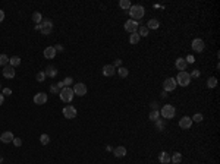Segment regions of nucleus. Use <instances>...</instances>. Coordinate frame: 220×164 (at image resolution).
<instances>
[{"label":"nucleus","mask_w":220,"mask_h":164,"mask_svg":"<svg viewBox=\"0 0 220 164\" xmlns=\"http://www.w3.org/2000/svg\"><path fill=\"white\" fill-rule=\"evenodd\" d=\"M160 26V22L157 21V19H150L148 22H147V28H148V31L150 30H157Z\"/></svg>","instance_id":"21"},{"label":"nucleus","mask_w":220,"mask_h":164,"mask_svg":"<svg viewBox=\"0 0 220 164\" xmlns=\"http://www.w3.org/2000/svg\"><path fill=\"white\" fill-rule=\"evenodd\" d=\"M175 66H176V69L179 70V72H182V70H185V69H186L188 63L185 62V59H183V57H177L176 62H175Z\"/></svg>","instance_id":"15"},{"label":"nucleus","mask_w":220,"mask_h":164,"mask_svg":"<svg viewBox=\"0 0 220 164\" xmlns=\"http://www.w3.org/2000/svg\"><path fill=\"white\" fill-rule=\"evenodd\" d=\"M56 85H57V88H59V90H62V88H65V85H63V81H62V82H57Z\"/></svg>","instance_id":"45"},{"label":"nucleus","mask_w":220,"mask_h":164,"mask_svg":"<svg viewBox=\"0 0 220 164\" xmlns=\"http://www.w3.org/2000/svg\"><path fill=\"white\" fill-rule=\"evenodd\" d=\"M148 119L151 122H156L157 119H160V110H151V113L148 114Z\"/></svg>","instance_id":"25"},{"label":"nucleus","mask_w":220,"mask_h":164,"mask_svg":"<svg viewBox=\"0 0 220 164\" xmlns=\"http://www.w3.org/2000/svg\"><path fill=\"white\" fill-rule=\"evenodd\" d=\"M3 163V157H2V155H0V164Z\"/></svg>","instance_id":"50"},{"label":"nucleus","mask_w":220,"mask_h":164,"mask_svg":"<svg viewBox=\"0 0 220 164\" xmlns=\"http://www.w3.org/2000/svg\"><path fill=\"white\" fill-rule=\"evenodd\" d=\"M50 92H51V94H59V92H60V90L57 88V85H56V84H53V85L50 86Z\"/></svg>","instance_id":"38"},{"label":"nucleus","mask_w":220,"mask_h":164,"mask_svg":"<svg viewBox=\"0 0 220 164\" xmlns=\"http://www.w3.org/2000/svg\"><path fill=\"white\" fill-rule=\"evenodd\" d=\"M44 73H46V76H49V78H56V76H57V69H56V66H53V65H49L47 69L44 70Z\"/></svg>","instance_id":"17"},{"label":"nucleus","mask_w":220,"mask_h":164,"mask_svg":"<svg viewBox=\"0 0 220 164\" xmlns=\"http://www.w3.org/2000/svg\"><path fill=\"white\" fill-rule=\"evenodd\" d=\"M176 84L181 86H188L191 84V76L189 73L186 72V70H182V72L177 73L176 76Z\"/></svg>","instance_id":"4"},{"label":"nucleus","mask_w":220,"mask_h":164,"mask_svg":"<svg viewBox=\"0 0 220 164\" xmlns=\"http://www.w3.org/2000/svg\"><path fill=\"white\" fill-rule=\"evenodd\" d=\"M138 35L147 37L148 35V28H147V26H140V28H138Z\"/></svg>","instance_id":"33"},{"label":"nucleus","mask_w":220,"mask_h":164,"mask_svg":"<svg viewBox=\"0 0 220 164\" xmlns=\"http://www.w3.org/2000/svg\"><path fill=\"white\" fill-rule=\"evenodd\" d=\"M120 66H122V60H120V59H116L115 63H113V67L116 69V67H120Z\"/></svg>","instance_id":"41"},{"label":"nucleus","mask_w":220,"mask_h":164,"mask_svg":"<svg viewBox=\"0 0 220 164\" xmlns=\"http://www.w3.org/2000/svg\"><path fill=\"white\" fill-rule=\"evenodd\" d=\"M72 82H73V79L71 78V76H67V78L63 79V85H65V86H71V85H72Z\"/></svg>","instance_id":"36"},{"label":"nucleus","mask_w":220,"mask_h":164,"mask_svg":"<svg viewBox=\"0 0 220 164\" xmlns=\"http://www.w3.org/2000/svg\"><path fill=\"white\" fill-rule=\"evenodd\" d=\"M3 19H5V12H3V10L0 9V22H2Z\"/></svg>","instance_id":"46"},{"label":"nucleus","mask_w":220,"mask_h":164,"mask_svg":"<svg viewBox=\"0 0 220 164\" xmlns=\"http://www.w3.org/2000/svg\"><path fill=\"white\" fill-rule=\"evenodd\" d=\"M128 13L134 21H138V19L144 18V15H145V9H144V6H141V5H132L131 9L128 10Z\"/></svg>","instance_id":"1"},{"label":"nucleus","mask_w":220,"mask_h":164,"mask_svg":"<svg viewBox=\"0 0 220 164\" xmlns=\"http://www.w3.org/2000/svg\"><path fill=\"white\" fill-rule=\"evenodd\" d=\"M46 78H47V76H46L44 70H41V72H38V73L35 75V79L38 81V82H44V81H46Z\"/></svg>","instance_id":"34"},{"label":"nucleus","mask_w":220,"mask_h":164,"mask_svg":"<svg viewBox=\"0 0 220 164\" xmlns=\"http://www.w3.org/2000/svg\"><path fill=\"white\" fill-rule=\"evenodd\" d=\"M166 97H167V92L163 91V92H161V98H166Z\"/></svg>","instance_id":"48"},{"label":"nucleus","mask_w":220,"mask_h":164,"mask_svg":"<svg viewBox=\"0 0 220 164\" xmlns=\"http://www.w3.org/2000/svg\"><path fill=\"white\" fill-rule=\"evenodd\" d=\"M216 85H217V79L214 78V76H211V78H208L207 81V86L211 90V88H216Z\"/></svg>","instance_id":"29"},{"label":"nucleus","mask_w":220,"mask_h":164,"mask_svg":"<svg viewBox=\"0 0 220 164\" xmlns=\"http://www.w3.org/2000/svg\"><path fill=\"white\" fill-rule=\"evenodd\" d=\"M192 119V122H197V123H200V122H202V119H204V116L201 114V113H195V114L191 117Z\"/></svg>","instance_id":"35"},{"label":"nucleus","mask_w":220,"mask_h":164,"mask_svg":"<svg viewBox=\"0 0 220 164\" xmlns=\"http://www.w3.org/2000/svg\"><path fill=\"white\" fill-rule=\"evenodd\" d=\"M200 75H201V72H200L198 69H194V70H192V72L189 73L191 78H200Z\"/></svg>","instance_id":"37"},{"label":"nucleus","mask_w":220,"mask_h":164,"mask_svg":"<svg viewBox=\"0 0 220 164\" xmlns=\"http://www.w3.org/2000/svg\"><path fill=\"white\" fill-rule=\"evenodd\" d=\"M3 103H5V95H3V94H0V106H2Z\"/></svg>","instance_id":"47"},{"label":"nucleus","mask_w":220,"mask_h":164,"mask_svg":"<svg viewBox=\"0 0 220 164\" xmlns=\"http://www.w3.org/2000/svg\"><path fill=\"white\" fill-rule=\"evenodd\" d=\"M165 126H166V123H165V119H157L156 120V129L157 130H165Z\"/></svg>","instance_id":"28"},{"label":"nucleus","mask_w":220,"mask_h":164,"mask_svg":"<svg viewBox=\"0 0 220 164\" xmlns=\"http://www.w3.org/2000/svg\"><path fill=\"white\" fill-rule=\"evenodd\" d=\"M176 79L175 78H167V79H165V82H163V91H166V92H170V91H173L175 88H176Z\"/></svg>","instance_id":"6"},{"label":"nucleus","mask_w":220,"mask_h":164,"mask_svg":"<svg viewBox=\"0 0 220 164\" xmlns=\"http://www.w3.org/2000/svg\"><path fill=\"white\" fill-rule=\"evenodd\" d=\"M13 139H15V136H13V134L9 132V130H6V132H3V134L0 135V141H2L3 144H10V142H13Z\"/></svg>","instance_id":"13"},{"label":"nucleus","mask_w":220,"mask_h":164,"mask_svg":"<svg viewBox=\"0 0 220 164\" xmlns=\"http://www.w3.org/2000/svg\"><path fill=\"white\" fill-rule=\"evenodd\" d=\"M53 47H55L56 53H57V51H63V47H62L60 44H57V46H53Z\"/></svg>","instance_id":"43"},{"label":"nucleus","mask_w":220,"mask_h":164,"mask_svg":"<svg viewBox=\"0 0 220 164\" xmlns=\"http://www.w3.org/2000/svg\"><path fill=\"white\" fill-rule=\"evenodd\" d=\"M6 65H9V57L6 54H0V66L5 67Z\"/></svg>","instance_id":"32"},{"label":"nucleus","mask_w":220,"mask_h":164,"mask_svg":"<svg viewBox=\"0 0 220 164\" xmlns=\"http://www.w3.org/2000/svg\"><path fill=\"white\" fill-rule=\"evenodd\" d=\"M41 34H43V35H49L50 32H51V31H53V22H51V21H50V19H46V21H43V22H41Z\"/></svg>","instance_id":"7"},{"label":"nucleus","mask_w":220,"mask_h":164,"mask_svg":"<svg viewBox=\"0 0 220 164\" xmlns=\"http://www.w3.org/2000/svg\"><path fill=\"white\" fill-rule=\"evenodd\" d=\"M141 40V37L138 35V32H134V34H131L129 35V43L131 44H138Z\"/></svg>","instance_id":"26"},{"label":"nucleus","mask_w":220,"mask_h":164,"mask_svg":"<svg viewBox=\"0 0 220 164\" xmlns=\"http://www.w3.org/2000/svg\"><path fill=\"white\" fill-rule=\"evenodd\" d=\"M76 114H78V111L73 106H66L63 109V117H66V119H75Z\"/></svg>","instance_id":"8"},{"label":"nucleus","mask_w":220,"mask_h":164,"mask_svg":"<svg viewBox=\"0 0 220 164\" xmlns=\"http://www.w3.org/2000/svg\"><path fill=\"white\" fill-rule=\"evenodd\" d=\"M119 6H120V9H123V10H129L131 6H132V3H131V0H120V2H119Z\"/></svg>","instance_id":"23"},{"label":"nucleus","mask_w":220,"mask_h":164,"mask_svg":"<svg viewBox=\"0 0 220 164\" xmlns=\"http://www.w3.org/2000/svg\"><path fill=\"white\" fill-rule=\"evenodd\" d=\"M157 107H159V104L157 103H151V110H159Z\"/></svg>","instance_id":"44"},{"label":"nucleus","mask_w":220,"mask_h":164,"mask_svg":"<svg viewBox=\"0 0 220 164\" xmlns=\"http://www.w3.org/2000/svg\"><path fill=\"white\" fill-rule=\"evenodd\" d=\"M125 31L126 32H129V34H134V32H136L138 31V28H140V24H138V21H134V19H128L126 22H125Z\"/></svg>","instance_id":"5"},{"label":"nucleus","mask_w":220,"mask_h":164,"mask_svg":"<svg viewBox=\"0 0 220 164\" xmlns=\"http://www.w3.org/2000/svg\"><path fill=\"white\" fill-rule=\"evenodd\" d=\"M159 161L161 164H169L170 163V155L167 154L166 151H163V152H160V157H159Z\"/></svg>","instance_id":"20"},{"label":"nucleus","mask_w":220,"mask_h":164,"mask_svg":"<svg viewBox=\"0 0 220 164\" xmlns=\"http://www.w3.org/2000/svg\"><path fill=\"white\" fill-rule=\"evenodd\" d=\"M47 100H49V97H47L46 92H38V94L34 95V103H35L37 106H43V104H46L47 103Z\"/></svg>","instance_id":"11"},{"label":"nucleus","mask_w":220,"mask_h":164,"mask_svg":"<svg viewBox=\"0 0 220 164\" xmlns=\"http://www.w3.org/2000/svg\"><path fill=\"white\" fill-rule=\"evenodd\" d=\"M192 123H194V122H192V119H191V117H188V116H183L182 119L179 120V128L186 130V129H189L191 126H192Z\"/></svg>","instance_id":"12"},{"label":"nucleus","mask_w":220,"mask_h":164,"mask_svg":"<svg viewBox=\"0 0 220 164\" xmlns=\"http://www.w3.org/2000/svg\"><path fill=\"white\" fill-rule=\"evenodd\" d=\"M9 65L12 67H16L21 65V57L19 56H12V57H9Z\"/></svg>","instance_id":"22"},{"label":"nucleus","mask_w":220,"mask_h":164,"mask_svg":"<svg viewBox=\"0 0 220 164\" xmlns=\"http://www.w3.org/2000/svg\"><path fill=\"white\" fill-rule=\"evenodd\" d=\"M176 114V109L172 106V104H165L161 110H160V116L163 117V119H173Z\"/></svg>","instance_id":"3"},{"label":"nucleus","mask_w":220,"mask_h":164,"mask_svg":"<svg viewBox=\"0 0 220 164\" xmlns=\"http://www.w3.org/2000/svg\"><path fill=\"white\" fill-rule=\"evenodd\" d=\"M40 142H41V145H47L50 142V136L47 134H43L40 136Z\"/></svg>","instance_id":"31"},{"label":"nucleus","mask_w":220,"mask_h":164,"mask_svg":"<svg viewBox=\"0 0 220 164\" xmlns=\"http://www.w3.org/2000/svg\"><path fill=\"white\" fill-rule=\"evenodd\" d=\"M170 161L173 164H179L181 161H182V154H181V152H175V154L170 157Z\"/></svg>","instance_id":"24"},{"label":"nucleus","mask_w":220,"mask_h":164,"mask_svg":"<svg viewBox=\"0 0 220 164\" xmlns=\"http://www.w3.org/2000/svg\"><path fill=\"white\" fill-rule=\"evenodd\" d=\"M101 72H103L104 76H113V75L116 73V69L113 67V65H104Z\"/></svg>","instance_id":"16"},{"label":"nucleus","mask_w":220,"mask_h":164,"mask_svg":"<svg viewBox=\"0 0 220 164\" xmlns=\"http://www.w3.org/2000/svg\"><path fill=\"white\" fill-rule=\"evenodd\" d=\"M113 155L116 158H122L126 155V148L125 146H117V148H115L113 150Z\"/></svg>","instance_id":"18"},{"label":"nucleus","mask_w":220,"mask_h":164,"mask_svg":"<svg viewBox=\"0 0 220 164\" xmlns=\"http://www.w3.org/2000/svg\"><path fill=\"white\" fill-rule=\"evenodd\" d=\"M41 19H43V16H41V13H40V12H34V13H32V21H34L35 24H41Z\"/></svg>","instance_id":"30"},{"label":"nucleus","mask_w":220,"mask_h":164,"mask_svg":"<svg viewBox=\"0 0 220 164\" xmlns=\"http://www.w3.org/2000/svg\"><path fill=\"white\" fill-rule=\"evenodd\" d=\"M2 94H3L5 97H6V95H12V90H10V88H3Z\"/></svg>","instance_id":"40"},{"label":"nucleus","mask_w":220,"mask_h":164,"mask_svg":"<svg viewBox=\"0 0 220 164\" xmlns=\"http://www.w3.org/2000/svg\"><path fill=\"white\" fill-rule=\"evenodd\" d=\"M12 144H13L15 146H21V145H22V139H21V138H15Z\"/></svg>","instance_id":"39"},{"label":"nucleus","mask_w":220,"mask_h":164,"mask_svg":"<svg viewBox=\"0 0 220 164\" xmlns=\"http://www.w3.org/2000/svg\"><path fill=\"white\" fill-rule=\"evenodd\" d=\"M44 57L46 59H55V56H56V50H55V47L51 46V47H47V49L44 50Z\"/></svg>","instance_id":"19"},{"label":"nucleus","mask_w":220,"mask_h":164,"mask_svg":"<svg viewBox=\"0 0 220 164\" xmlns=\"http://www.w3.org/2000/svg\"><path fill=\"white\" fill-rule=\"evenodd\" d=\"M117 75H119L120 78H126V76L129 75V70L126 69V67L120 66V67H117Z\"/></svg>","instance_id":"27"},{"label":"nucleus","mask_w":220,"mask_h":164,"mask_svg":"<svg viewBox=\"0 0 220 164\" xmlns=\"http://www.w3.org/2000/svg\"><path fill=\"white\" fill-rule=\"evenodd\" d=\"M3 76L7 79L15 78V67H12L10 65H6V66L3 67Z\"/></svg>","instance_id":"14"},{"label":"nucleus","mask_w":220,"mask_h":164,"mask_svg":"<svg viewBox=\"0 0 220 164\" xmlns=\"http://www.w3.org/2000/svg\"><path fill=\"white\" fill-rule=\"evenodd\" d=\"M35 30H37V31H40V30H41V25L37 24V25H35Z\"/></svg>","instance_id":"49"},{"label":"nucleus","mask_w":220,"mask_h":164,"mask_svg":"<svg viewBox=\"0 0 220 164\" xmlns=\"http://www.w3.org/2000/svg\"><path fill=\"white\" fill-rule=\"evenodd\" d=\"M191 47H192V50H194V51H197V53H201L202 50L206 49V44H204V41H202L201 38H195V40L192 41V44H191Z\"/></svg>","instance_id":"10"},{"label":"nucleus","mask_w":220,"mask_h":164,"mask_svg":"<svg viewBox=\"0 0 220 164\" xmlns=\"http://www.w3.org/2000/svg\"><path fill=\"white\" fill-rule=\"evenodd\" d=\"M169 164H170V163H169Z\"/></svg>","instance_id":"51"},{"label":"nucleus","mask_w":220,"mask_h":164,"mask_svg":"<svg viewBox=\"0 0 220 164\" xmlns=\"http://www.w3.org/2000/svg\"><path fill=\"white\" fill-rule=\"evenodd\" d=\"M72 90H73V94H75V95H79V97H84L87 94V91H88L85 84H81V82L79 84H75V86H73Z\"/></svg>","instance_id":"9"},{"label":"nucleus","mask_w":220,"mask_h":164,"mask_svg":"<svg viewBox=\"0 0 220 164\" xmlns=\"http://www.w3.org/2000/svg\"><path fill=\"white\" fill-rule=\"evenodd\" d=\"M59 97L63 103H71L75 97V94H73V90L71 86H65V88H62L60 92H59Z\"/></svg>","instance_id":"2"},{"label":"nucleus","mask_w":220,"mask_h":164,"mask_svg":"<svg viewBox=\"0 0 220 164\" xmlns=\"http://www.w3.org/2000/svg\"><path fill=\"white\" fill-rule=\"evenodd\" d=\"M185 62H186V63H194V62H195V57H194V56H188V57L185 59Z\"/></svg>","instance_id":"42"}]
</instances>
